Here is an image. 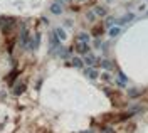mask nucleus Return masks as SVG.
<instances>
[{"instance_id":"obj_1","label":"nucleus","mask_w":148,"mask_h":133,"mask_svg":"<svg viewBox=\"0 0 148 133\" xmlns=\"http://www.w3.org/2000/svg\"><path fill=\"white\" fill-rule=\"evenodd\" d=\"M25 88H27L25 81H18V83H15V84L12 86V95L14 96H20L24 91H25Z\"/></svg>"},{"instance_id":"obj_2","label":"nucleus","mask_w":148,"mask_h":133,"mask_svg":"<svg viewBox=\"0 0 148 133\" xmlns=\"http://www.w3.org/2000/svg\"><path fill=\"white\" fill-rule=\"evenodd\" d=\"M89 42H81V40H77V44H76V51H77V54H81V56H86L88 52H89Z\"/></svg>"},{"instance_id":"obj_3","label":"nucleus","mask_w":148,"mask_h":133,"mask_svg":"<svg viewBox=\"0 0 148 133\" xmlns=\"http://www.w3.org/2000/svg\"><path fill=\"white\" fill-rule=\"evenodd\" d=\"M49 10H51V14H54V15H61V14L64 12V5H61V3H57V2H52V3L49 5Z\"/></svg>"},{"instance_id":"obj_4","label":"nucleus","mask_w":148,"mask_h":133,"mask_svg":"<svg viewBox=\"0 0 148 133\" xmlns=\"http://www.w3.org/2000/svg\"><path fill=\"white\" fill-rule=\"evenodd\" d=\"M84 74L89 77V79H98V77H99V73H98V69L94 66H88L84 69Z\"/></svg>"},{"instance_id":"obj_5","label":"nucleus","mask_w":148,"mask_h":133,"mask_svg":"<svg viewBox=\"0 0 148 133\" xmlns=\"http://www.w3.org/2000/svg\"><path fill=\"white\" fill-rule=\"evenodd\" d=\"M83 61H84V66H96L98 64V57L94 56V54H91V52H88Z\"/></svg>"},{"instance_id":"obj_6","label":"nucleus","mask_w":148,"mask_h":133,"mask_svg":"<svg viewBox=\"0 0 148 133\" xmlns=\"http://www.w3.org/2000/svg\"><path fill=\"white\" fill-rule=\"evenodd\" d=\"M94 14L98 15V17H106L108 15V9L104 7V5H94Z\"/></svg>"},{"instance_id":"obj_7","label":"nucleus","mask_w":148,"mask_h":133,"mask_svg":"<svg viewBox=\"0 0 148 133\" xmlns=\"http://www.w3.org/2000/svg\"><path fill=\"white\" fill-rule=\"evenodd\" d=\"M18 74H20V73H18V69H15V67H14V69H12V73H10V76L7 77V83H9V86L15 84V77H17Z\"/></svg>"},{"instance_id":"obj_8","label":"nucleus","mask_w":148,"mask_h":133,"mask_svg":"<svg viewBox=\"0 0 148 133\" xmlns=\"http://www.w3.org/2000/svg\"><path fill=\"white\" fill-rule=\"evenodd\" d=\"M133 19H135V14H131V12H130V14H125V15L118 20V24H120V25H123V24H128V22H131Z\"/></svg>"},{"instance_id":"obj_9","label":"nucleus","mask_w":148,"mask_h":133,"mask_svg":"<svg viewBox=\"0 0 148 133\" xmlns=\"http://www.w3.org/2000/svg\"><path fill=\"white\" fill-rule=\"evenodd\" d=\"M108 34H110V37H118L121 34V27L120 25H113V27H110Z\"/></svg>"},{"instance_id":"obj_10","label":"nucleus","mask_w":148,"mask_h":133,"mask_svg":"<svg viewBox=\"0 0 148 133\" xmlns=\"http://www.w3.org/2000/svg\"><path fill=\"white\" fill-rule=\"evenodd\" d=\"M73 61H71V64H73L74 67H79V69H83L84 67V61L81 59V57H77V56H74V57H71Z\"/></svg>"},{"instance_id":"obj_11","label":"nucleus","mask_w":148,"mask_h":133,"mask_svg":"<svg viewBox=\"0 0 148 133\" xmlns=\"http://www.w3.org/2000/svg\"><path fill=\"white\" fill-rule=\"evenodd\" d=\"M54 32L57 34V37L61 39V40H66V39H67V34H66V30H64L62 27H57Z\"/></svg>"},{"instance_id":"obj_12","label":"nucleus","mask_w":148,"mask_h":133,"mask_svg":"<svg viewBox=\"0 0 148 133\" xmlns=\"http://www.w3.org/2000/svg\"><path fill=\"white\" fill-rule=\"evenodd\" d=\"M101 67L103 69H106V71H111V69H113V62L108 61V59H103L101 61Z\"/></svg>"},{"instance_id":"obj_13","label":"nucleus","mask_w":148,"mask_h":133,"mask_svg":"<svg viewBox=\"0 0 148 133\" xmlns=\"http://www.w3.org/2000/svg\"><path fill=\"white\" fill-rule=\"evenodd\" d=\"M96 17H98V15L94 14V10H89V12H86V19L89 20V22H94V20H96Z\"/></svg>"},{"instance_id":"obj_14","label":"nucleus","mask_w":148,"mask_h":133,"mask_svg":"<svg viewBox=\"0 0 148 133\" xmlns=\"http://www.w3.org/2000/svg\"><path fill=\"white\" fill-rule=\"evenodd\" d=\"M77 40H81V42H89V34H86V32H81V34L77 36Z\"/></svg>"},{"instance_id":"obj_15","label":"nucleus","mask_w":148,"mask_h":133,"mask_svg":"<svg viewBox=\"0 0 148 133\" xmlns=\"http://www.w3.org/2000/svg\"><path fill=\"white\" fill-rule=\"evenodd\" d=\"M39 44H40V32H36V36H34V47L39 49Z\"/></svg>"},{"instance_id":"obj_16","label":"nucleus","mask_w":148,"mask_h":133,"mask_svg":"<svg viewBox=\"0 0 148 133\" xmlns=\"http://www.w3.org/2000/svg\"><path fill=\"white\" fill-rule=\"evenodd\" d=\"M113 24H114V17H108L106 19V27H113Z\"/></svg>"},{"instance_id":"obj_17","label":"nucleus","mask_w":148,"mask_h":133,"mask_svg":"<svg viewBox=\"0 0 148 133\" xmlns=\"http://www.w3.org/2000/svg\"><path fill=\"white\" fill-rule=\"evenodd\" d=\"M140 93H141V91H138V89H131V91H130V96H140Z\"/></svg>"},{"instance_id":"obj_18","label":"nucleus","mask_w":148,"mask_h":133,"mask_svg":"<svg viewBox=\"0 0 148 133\" xmlns=\"http://www.w3.org/2000/svg\"><path fill=\"white\" fill-rule=\"evenodd\" d=\"M120 79H121V81H123V83H128V77L125 76L123 73H120Z\"/></svg>"},{"instance_id":"obj_19","label":"nucleus","mask_w":148,"mask_h":133,"mask_svg":"<svg viewBox=\"0 0 148 133\" xmlns=\"http://www.w3.org/2000/svg\"><path fill=\"white\" fill-rule=\"evenodd\" d=\"M94 47H101V42L99 40H94Z\"/></svg>"},{"instance_id":"obj_20","label":"nucleus","mask_w":148,"mask_h":133,"mask_svg":"<svg viewBox=\"0 0 148 133\" xmlns=\"http://www.w3.org/2000/svg\"><path fill=\"white\" fill-rule=\"evenodd\" d=\"M2 22H3V17H0V25H2Z\"/></svg>"},{"instance_id":"obj_21","label":"nucleus","mask_w":148,"mask_h":133,"mask_svg":"<svg viewBox=\"0 0 148 133\" xmlns=\"http://www.w3.org/2000/svg\"><path fill=\"white\" fill-rule=\"evenodd\" d=\"M83 133H92V132H89V130H88V132H83Z\"/></svg>"},{"instance_id":"obj_22","label":"nucleus","mask_w":148,"mask_h":133,"mask_svg":"<svg viewBox=\"0 0 148 133\" xmlns=\"http://www.w3.org/2000/svg\"><path fill=\"white\" fill-rule=\"evenodd\" d=\"M77 2H84V0H77Z\"/></svg>"},{"instance_id":"obj_23","label":"nucleus","mask_w":148,"mask_h":133,"mask_svg":"<svg viewBox=\"0 0 148 133\" xmlns=\"http://www.w3.org/2000/svg\"><path fill=\"white\" fill-rule=\"evenodd\" d=\"M64 2H71V0H64Z\"/></svg>"}]
</instances>
